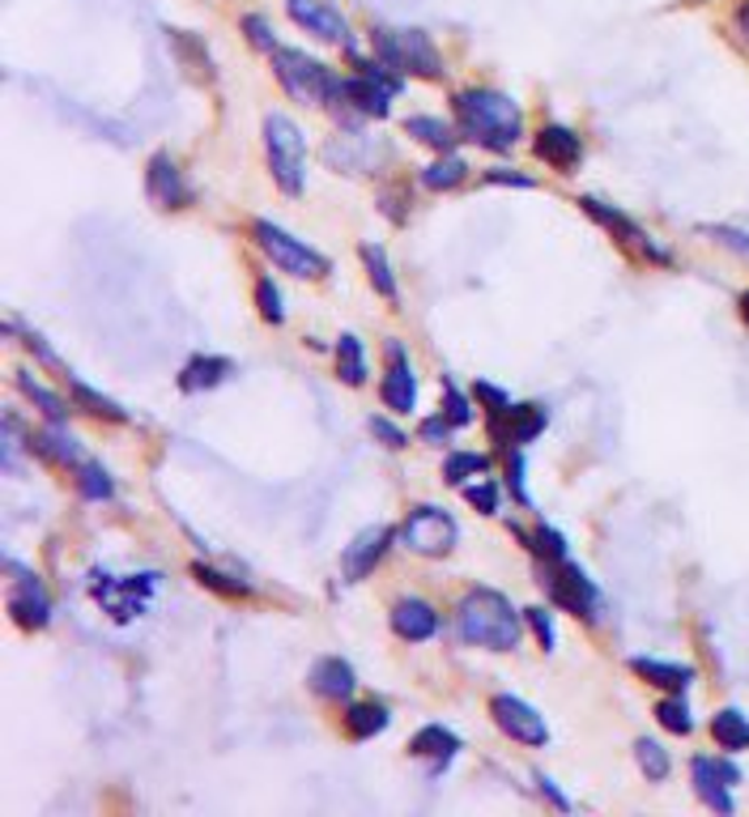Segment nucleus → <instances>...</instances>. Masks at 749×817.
Here are the masks:
<instances>
[{
  "label": "nucleus",
  "mask_w": 749,
  "mask_h": 817,
  "mask_svg": "<svg viewBox=\"0 0 749 817\" xmlns=\"http://www.w3.org/2000/svg\"><path fill=\"white\" fill-rule=\"evenodd\" d=\"M452 111H456L460 132L482 149H494V154H507L511 145L524 137L520 107L499 90H460L452 98Z\"/></svg>",
  "instance_id": "obj_1"
},
{
  "label": "nucleus",
  "mask_w": 749,
  "mask_h": 817,
  "mask_svg": "<svg viewBox=\"0 0 749 817\" xmlns=\"http://www.w3.org/2000/svg\"><path fill=\"white\" fill-rule=\"evenodd\" d=\"M460 639L485 651H511L524 634V613H515V604L494 592V588H473L456 604Z\"/></svg>",
  "instance_id": "obj_2"
},
{
  "label": "nucleus",
  "mask_w": 749,
  "mask_h": 817,
  "mask_svg": "<svg viewBox=\"0 0 749 817\" xmlns=\"http://www.w3.org/2000/svg\"><path fill=\"white\" fill-rule=\"evenodd\" d=\"M265 154L273 184L286 196H303V188H307V141L290 116L273 111L265 120Z\"/></svg>",
  "instance_id": "obj_3"
},
{
  "label": "nucleus",
  "mask_w": 749,
  "mask_h": 817,
  "mask_svg": "<svg viewBox=\"0 0 749 817\" xmlns=\"http://www.w3.org/2000/svg\"><path fill=\"white\" fill-rule=\"evenodd\" d=\"M273 72H277L282 90H286L294 102H307V107L328 102V98L337 95V81H341V77H333L315 56H307V51H298V48L273 51Z\"/></svg>",
  "instance_id": "obj_4"
},
{
  "label": "nucleus",
  "mask_w": 749,
  "mask_h": 817,
  "mask_svg": "<svg viewBox=\"0 0 749 817\" xmlns=\"http://www.w3.org/2000/svg\"><path fill=\"white\" fill-rule=\"evenodd\" d=\"M375 60H384L392 72H417V77H443V56L435 51L426 30H375Z\"/></svg>",
  "instance_id": "obj_5"
},
{
  "label": "nucleus",
  "mask_w": 749,
  "mask_h": 817,
  "mask_svg": "<svg viewBox=\"0 0 749 817\" xmlns=\"http://www.w3.org/2000/svg\"><path fill=\"white\" fill-rule=\"evenodd\" d=\"M252 235H256V243H260V252L268 256V265H277L282 273H294V277H328V268H333V260L324 256V252H315V247H307L303 239H294V235H286L282 226H273V222H265V217H256L252 222Z\"/></svg>",
  "instance_id": "obj_6"
},
{
  "label": "nucleus",
  "mask_w": 749,
  "mask_h": 817,
  "mask_svg": "<svg viewBox=\"0 0 749 817\" xmlns=\"http://www.w3.org/2000/svg\"><path fill=\"white\" fill-rule=\"evenodd\" d=\"M541 571H545V588H550V601L562 604L566 613H575V618H597V601H601V592H597V583L583 575V567L571 562V553L566 558H554V562H541Z\"/></svg>",
  "instance_id": "obj_7"
},
{
  "label": "nucleus",
  "mask_w": 749,
  "mask_h": 817,
  "mask_svg": "<svg viewBox=\"0 0 749 817\" xmlns=\"http://www.w3.org/2000/svg\"><path fill=\"white\" fill-rule=\"evenodd\" d=\"M401 541H405V550L410 553H422V558H443V553L456 550L460 529L443 506L426 503V506H417V511H410V520L401 524Z\"/></svg>",
  "instance_id": "obj_8"
},
{
  "label": "nucleus",
  "mask_w": 749,
  "mask_h": 817,
  "mask_svg": "<svg viewBox=\"0 0 749 817\" xmlns=\"http://www.w3.org/2000/svg\"><path fill=\"white\" fill-rule=\"evenodd\" d=\"M154 588H158V575H95L90 583V592H95V601L116 618V622H132V618H141L146 613L149 597H154Z\"/></svg>",
  "instance_id": "obj_9"
},
{
  "label": "nucleus",
  "mask_w": 749,
  "mask_h": 817,
  "mask_svg": "<svg viewBox=\"0 0 749 817\" xmlns=\"http://www.w3.org/2000/svg\"><path fill=\"white\" fill-rule=\"evenodd\" d=\"M9 613L22 630H43L51 622V597L43 588V579L35 571H26L18 562H9Z\"/></svg>",
  "instance_id": "obj_10"
},
{
  "label": "nucleus",
  "mask_w": 749,
  "mask_h": 817,
  "mask_svg": "<svg viewBox=\"0 0 749 817\" xmlns=\"http://www.w3.org/2000/svg\"><path fill=\"white\" fill-rule=\"evenodd\" d=\"M490 716H494V724L507 732L511 741H520V746H545V741H550L545 716H541L536 707H529L524 698L494 695L490 698Z\"/></svg>",
  "instance_id": "obj_11"
},
{
  "label": "nucleus",
  "mask_w": 749,
  "mask_h": 817,
  "mask_svg": "<svg viewBox=\"0 0 749 817\" xmlns=\"http://www.w3.org/2000/svg\"><path fill=\"white\" fill-rule=\"evenodd\" d=\"M690 779L702 805H711L716 814H732V788L741 784V770L725 762V758H694L690 762Z\"/></svg>",
  "instance_id": "obj_12"
},
{
  "label": "nucleus",
  "mask_w": 749,
  "mask_h": 817,
  "mask_svg": "<svg viewBox=\"0 0 749 817\" xmlns=\"http://www.w3.org/2000/svg\"><path fill=\"white\" fill-rule=\"evenodd\" d=\"M580 205H583V214L592 217V222H601L604 230H613V235H618L622 243H630V247H634V252H639L643 260L669 265V252H664V247H656L652 235H648V230H639V226H634L627 214H618L613 205H604V200H592V196H583Z\"/></svg>",
  "instance_id": "obj_13"
},
{
  "label": "nucleus",
  "mask_w": 749,
  "mask_h": 817,
  "mask_svg": "<svg viewBox=\"0 0 749 817\" xmlns=\"http://www.w3.org/2000/svg\"><path fill=\"white\" fill-rule=\"evenodd\" d=\"M392 537H396V532L387 529V524H371V529L358 532V537L345 545V553H341V575L349 579V583H363V579L380 567V558L387 553Z\"/></svg>",
  "instance_id": "obj_14"
},
{
  "label": "nucleus",
  "mask_w": 749,
  "mask_h": 817,
  "mask_svg": "<svg viewBox=\"0 0 749 817\" xmlns=\"http://www.w3.org/2000/svg\"><path fill=\"white\" fill-rule=\"evenodd\" d=\"M146 196L158 209H184L193 205V188L184 184V170L175 167L170 154H154L146 167Z\"/></svg>",
  "instance_id": "obj_15"
},
{
  "label": "nucleus",
  "mask_w": 749,
  "mask_h": 817,
  "mask_svg": "<svg viewBox=\"0 0 749 817\" xmlns=\"http://www.w3.org/2000/svg\"><path fill=\"white\" fill-rule=\"evenodd\" d=\"M286 13H290L307 35H315V39H324V43H345V48H349V22L341 18L328 0H286Z\"/></svg>",
  "instance_id": "obj_16"
},
{
  "label": "nucleus",
  "mask_w": 749,
  "mask_h": 817,
  "mask_svg": "<svg viewBox=\"0 0 749 817\" xmlns=\"http://www.w3.org/2000/svg\"><path fill=\"white\" fill-rule=\"evenodd\" d=\"M532 154H536L545 167L575 170V163L583 158V141H580V132L566 128V124H545V128L536 132V141H532Z\"/></svg>",
  "instance_id": "obj_17"
},
{
  "label": "nucleus",
  "mask_w": 749,
  "mask_h": 817,
  "mask_svg": "<svg viewBox=\"0 0 749 817\" xmlns=\"http://www.w3.org/2000/svg\"><path fill=\"white\" fill-rule=\"evenodd\" d=\"M392 630H396V639H405V643H426V639H435V630H438L435 604H426L422 597H401V601L392 604Z\"/></svg>",
  "instance_id": "obj_18"
},
{
  "label": "nucleus",
  "mask_w": 749,
  "mask_h": 817,
  "mask_svg": "<svg viewBox=\"0 0 749 817\" xmlns=\"http://www.w3.org/2000/svg\"><path fill=\"white\" fill-rule=\"evenodd\" d=\"M545 422H550V413H545V405H511L507 413H499L494 417V439L503 443V447H524V443H532L536 434L545 431Z\"/></svg>",
  "instance_id": "obj_19"
},
{
  "label": "nucleus",
  "mask_w": 749,
  "mask_h": 817,
  "mask_svg": "<svg viewBox=\"0 0 749 817\" xmlns=\"http://www.w3.org/2000/svg\"><path fill=\"white\" fill-rule=\"evenodd\" d=\"M410 754L413 758H422V762L431 767V775H438V770H447V762L460 754V737L452 728H443V724H426V728L413 732Z\"/></svg>",
  "instance_id": "obj_20"
},
{
  "label": "nucleus",
  "mask_w": 749,
  "mask_h": 817,
  "mask_svg": "<svg viewBox=\"0 0 749 817\" xmlns=\"http://www.w3.org/2000/svg\"><path fill=\"white\" fill-rule=\"evenodd\" d=\"M307 686H312L319 698H328V702H345V698L354 695L358 677L349 669V660H341V656H319L312 665V673H307Z\"/></svg>",
  "instance_id": "obj_21"
},
{
  "label": "nucleus",
  "mask_w": 749,
  "mask_h": 817,
  "mask_svg": "<svg viewBox=\"0 0 749 817\" xmlns=\"http://www.w3.org/2000/svg\"><path fill=\"white\" fill-rule=\"evenodd\" d=\"M380 401H384L392 413H413L417 408V375H413L410 358H392L387 362V375L380 384Z\"/></svg>",
  "instance_id": "obj_22"
},
{
  "label": "nucleus",
  "mask_w": 749,
  "mask_h": 817,
  "mask_svg": "<svg viewBox=\"0 0 749 817\" xmlns=\"http://www.w3.org/2000/svg\"><path fill=\"white\" fill-rule=\"evenodd\" d=\"M630 673H639L648 686L669 690V695H681V690L694 681V669H690V665H669V660H652V656H630Z\"/></svg>",
  "instance_id": "obj_23"
},
{
  "label": "nucleus",
  "mask_w": 749,
  "mask_h": 817,
  "mask_svg": "<svg viewBox=\"0 0 749 817\" xmlns=\"http://www.w3.org/2000/svg\"><path fill=\"white\" fill-rule=\"evenodd\" d=\"M235 375V362L230 358H218V354H200V358H193L184 371H179V387L193 396V392H209V387L226 384Z\"/></svg>",
  "instance_id": "obj_24"
},
{
  "label": "nucleus",
  "mask_w": 749,
  "mask_h": 817,
  "mask_svg": "<svg viewBox=\"0 0 749 817\" xmlns=\"http://www.w3.org/2000/svg\"><path fill=\"white\" fill-rule=\"evenodd\" d=\"M35 452L39 456H48L51 464H65V469H77V464H86V452H81V443H77L73 434L65 431V422H48V431L35 434Z\"/></svg>",
  "instance_id": "obj_25"
},
{
  "label": "nucleus",
  "mask_w": 749,
  "mask_h": 817,
  "mask_svg": "<svg viewBox=\"0 0 749 817\" xmlns=\"http://www.w3.org/2000/svg\"><path fill=\"white\" fill-rule=\"evenodd\" d=\"M392 716H387L384 702H354L349 711H345V732H349V741H371V737H380Z\"/></svg>",
  "instance_id": "obj_26"
},
{
  "label": "nucleus",
  "mask_w": 749,
  "mask_h": 817,
  "mask_svg": "<svg viewBox=\"0 0 749 817\" xmlns=\"http://www.w3.org/2000/svg\"><path fill=\"white\" fill-rule=\"evenodd\" d=\"M711 737H716V746L728 749V754H741V749H749V720L737 711V707H725V711L711 716Z\"/></svg>",
  "instance_id": "obj_27"
},
{
  "label": "nucleus",
  "mask_w": 749,
  "mask_h": 817,
  "mask_svg": "<svg viewBox=\"0 0 749 817\" xmlns=\"http://www.w3.org/2000/svg\"><path fill=\"white\" fill-rule=\"evenodd\" d=\"M337 375L341 384L349 387L366 384V354H363V341L354 337V333H341L337 337Z\"/></svg>",
  "instance_id": "obj_28"
},
{
  "label": "nucleus",
  "mask_w": 749,
  "mask_h": 817,
  "mask_svg": "<svg viewBox=\"0 0 749 817\" xmlns=\"http://www.w3.org/2000/svg\"><path fill=\"white\" fill-rule=\"evenodd\" d=\"M405 137L431 145V149H438V154H452V145H456V128L435 120V116H413V120H405Z\"/></svg>",
  "instance_id": "obj_29"
},
{
  "label": "nucleus",
  "mask_w": 749,
  "mask_h": 817,
  "mask_svg": "<svg viewBox=\"0 0 749 817\" xmlns=\"http://www.w3.org/2000/svg\"><path fill=\"white\" fill-rule=\"evenodd\" d=\"M358 256H363L371 286L380 289L387 303H396V273H392V265H387V252H384V247H380V243H363V247H358Z\"/></svg>",
  "instance_id": "obj_30"
},
{
  "label": "nucleus",
  "mask_w": 749,
  "mask_h": 817,
  "mask_svg": "<svg viewBox=\"0 0 749 817\" xmlns=\"http://www.w3.org/2000/svg\"><path fill=\"white\" fill-rule=\"evenodd\" d=\"M464 179H469V163L456 158V154H443L438 163H431V167L422 170V184H426L431 193H452V188H460Z\"/></svg>",
  "instance_id": "obj_31"
},
{
  "label": "nucleus",
  "mask_w": 749,
  "mask_h": 817,
  "mask_svg": "<svg viewBox=\"0 0 749 817\" xmlns=\"http://www.w3.org/2000/svg\"><path fill=\"white\" fill-rule=\"evenodd\" d=\"M18 387H22L35 405H39V413H43L48 422H65V417H69V408H73L69 401H65V396H60V392H51V387L39 384L30 371H22V375H18Z\"/></svg>",
  "instance_id": "obj_32"
},
{
  "label": "nucleus",
  "mask_w": 749,
  "mask_h": 817,
  "mask_svg": "<svg viewBox=\"0 0 749 817\" xmlns=\"http://www.w3.org/2000/svg\"><path fill=\"white\" fill-rule=\"evenodd\" d=\"M69 387H73V405L86 408V413H95V417H107V422H128V408H120L116 401H107L102 392H95L90 384H81L69 375Z\"/></svg>",
  "instance_id": "obj_33"
},
{
  "label": "nucleus",
  "mask_w": 749,
  "mask_h": 817,
  "mask_svg": "<svg viewBox=\"0 0 749 817\" xmlns=\"http://www.w3.org/2000/svg\"><path fill=\"white\" fill-rule=\"evenodd\" d=\"M77 490H81V499H90V503H107L111 494H116V485H111V473L98 464V460H86V464H77Z\"/></svg>",
  "instance_id": "obj_34"
},
{
  "label": "nucleus",
  "mask_w": 749,
  "mask_h": 817,
  "mask_svg": "<svg viewBox=\"0 0 749 817\" xmlns=\"http://www.w3.org/2000/svg\"><path fill=\"white\" fill-rule=\"evenodd\" d=\"M634 762H639V770L652 779V784H664L669 779V749L660 746V741H652V737H639L634 741Z\"/></svg>",
  "instance_id": "obj_35"
},
{
  "label": "nucleus",
  "mask_w": 749,
  "mask_h": 817,
  "mask_svg": "<svg viewBox=\"0 0 749 817\" xmlns=\"http://www.w3.org/2000/svg\"><path fill=\"white\" fill-rule=\"evenodd\" d=\"M656 720H660V728L677 732V737H690V732H694L690 707H686V702H681L677 695H669V698H660V702H656Z\"/></svg>",
  "instance_id": "obj_36"
},
{
  "label": "nucleus",
  "mask_w": 749,
  "mask_h": 817,
  "mask_svg": "<svg viewBox=\"0 0 749 817\" xmlns=\"http://www.w3.org/2000/svg\"><path fill=\"white\" fill-rule=\"evenodd\" d=\"M473 473H485L482 452H452V456L443 460V481L447 485H469Z\"/></svg>",
  "instance_id": "obj_37"
},
{
  "label": "nucleus",
  "mask_w": 749,
  "mask_h": 817,
  "mask_svg": "<svg viewBox=\"0 0 749 817\" xmlns=\"http://www.w3.org/2000/svg\"><path fill=\"white\" fill-rule=\"evenodd\" d=\"M243 35H247V43L256 51H268V56L277 51V30H273V22H268L265 13H247L243 18Z\"/></svg>",
  "instance_id": "obj_38"
},
{
  "label": "nucleus",
  "mask_w": 749,
  "mask_h": 817,
  "mask_svg": "<svg viewBox=\"0 0 749 817\" xmlns=\"http://www.w3.org/2000/svg\"><path fill=\"white\" fill-rule=\"evenodd\" d=\"M256 307H260V315H265L268 324H286L282 289H277V282H273V277H260V282H256Z\"/></svg>",
  "instance_id": "obj_39"
},
{
  "label": "nucleus",
  "mask_w": 749,
  "mask_h": 817,
  "mask_svg": "<svg viewBox=\"0 0 749 817\" xmlns=\"http://www.w3.org/2000/svg\"><path fill=\"white\" fill-rule=\"evenodd\" d=\"M193 575H196V583L214 588V592H221V597H247V592H252L247 583H239V579H230V575H221V571H214V567H205V562H196Z\"/></svg>",
  "instance_id": "obj_40"
},
{
  "label": "nucleus",
  "mask_w": 749,
  "mask_h": 817,
  "mask_svg": "<svg viewBox=\"0 0 749 817\" xmlns=\"http://www.w3.org/2000/svg\"><path fill=\"white\" fill-rule=\"evenodd\" d=\"M443 413H447L452 426H469L473 422V401L456 384H443Z\"/></svg>",
  "instance_id": "obj_41"
},
{
  "label": "nucleus",
  "mask_w": 749,
  "mask_h": 817,
  "mask_svg": "<svg viewBox=\"0 0 749 817\" xmlns=\"http://www.w3.org/2000/svg\"><path fill=\"white\" fill-rule=\"evenodd\" d=\"M524 622L532 626V634L541 639V648L554 651L558 648V630H554V618H550V609H541V604H532V609H524Z\"/></svg>",
  "instance_id": "obj_42"
},
{
  "label": "nucleus",
  "mask_w": 749,
  "mask_h": 817,
  "mask_svg": "<svg viewBox=\"0 0 749 817\" xmlns=\"http://www.w3.org/2000/svg\"><path fill=\"white\" fill-rule=\"evenodd\" d=\"M473 396L482 401V408L490 413V417H499V413H507V408H511L507 392H503V387H494V384H485V380H477V384H473Z\"/></svg>",
  "instance_id": "obj_43"
},
{
  "label": "nucleus",
  "mask_w": 749,
  "mask_h": 817,
  "mask_svg": "<svg viewBox=\"0 0 749 817\" xmlns=\"http://www.w3.org/2000/svg\"><path fill=\"white\" fill-rule=\"evenodd\" d=\"M464 499L477 506L482 515H499V485L482 481V485H464Z\"/></svg>",
  "instance_id": "obj_44"
},
{
  "label": "nucleus",
  "mask_w": 749,
  "mask_h": 817,
  "mask_svg": "<svg viewBox=\"0 0 749 817\" xmlns=\"http://www.w3.org/2000/svg\"><path fill=\"white\" fill-rule=\"evenodd\" d=\"M366 426H371V434H375V439H384V447H405V443H410V434L401 431L396 422H387V417H371Z\"/></svg>",
  "instance_id": "obj_45"
},
{
  "label": "nucleus",
  "mask_w": 749,
  "mask_h": 817,
  "mask_svg": "<svg viewBox=\"0 0 749 817\" xmlns=\"http://www.w3.org/2000/svg\"><path fill=\"white\" fill-rule=\"evenodd\" d=\"M702 230H707L711 239L728 243L732 252H746V256H749V235H741V230H728V226H702Z\"/></svg>",
  "instance_id": "obj_46"
},
{
  "label": "nucleus",
  "mask_w": 749,
  "mask_h": 817,
  "mask_svg": "<svg viewBox=\"0 0 749 817\" xmlns=\"http://www.w3.org/2000/svg\"><path fill=\"white\" fill-rule=\"evenodd\" d=\"M447 431H452L447 413H438V417H426V422H422V439H426V443H443V439H447Z\"/></svg>",
  "instance_id": "obj_47"
},
{
  "label": "nucleus",
  "mask_w": 749,
  "mask_h": 817,
  "mask_svg": "<svg viewBox=\"0 0 749 817\" xmlns=\"http://www.w3.org/2000/svg\"><path fill=\"white\" fill-rule=\"evenodd\" d=\"M511 490H515V499L529 506V490H524V456H520V447H515V456H511Z\"/></svg>",
  "instance_id": "obj_48"
},
{
  "label": "nucleus",
  "mask_w": 749,
  "mask_h": 817,
  "mask_svg": "<svg viewBox=\"0 0 749 817\" xmlns=\"http://www.w3.org/2000/svg\"><path fill=\"white\" fill-rule=\"evenodd\" d=\"M536 788H541V793L550 796V800H554L558 809H571V800H566V796L558 793V784H554V779H550V775H541V770H536Z\"/></svg>",
  "instance_id": "obj_49"
},
{
  "label": "nucleus",
  "mask_w": 749,
  "mask_h": 817,
  "mask_svg": "<svg viewBox=\"0 0 749 817\" xmlns=\"http://www.w3.org/2000/svg\"><path fill=\"white\" fill-rule=\"evenodd\" d=\"M485 179H490V184H511V188H532L529 175H515V170H490Z\"/></svg>",
  "instance_id": "obj_50"
},
{
  "label": "nucleus",
  "mask_w": 749,
  "mask_h": 817,
  "mask_svg": "<svg viewBox=\"0 0 749 817\" xmlns=\"http://www.w3.org/2000/svg\"><path fill=\"white\" fill-rule=\"evenodd\" d=\"M737 22H741V30L749 35V0L741 4V9H737Z\"/></svg>",
  "instance_id": "obj_51"
},
{
  "label": "nucleus",
  "mask_w": 749,
  "mask_h": 817,
  "mask_svg": "<svg viewBox=\"0 0 749 817\" xmlns=\"http://www.w3.org/2000/svg\"><path fill=\"white\" fill-rule=\"evenodd\" d=\"M741 319H746V324H749V289H746V294H741Z\"/></svg>",
  "instance_id": "obj_52"
}]
</instances>
